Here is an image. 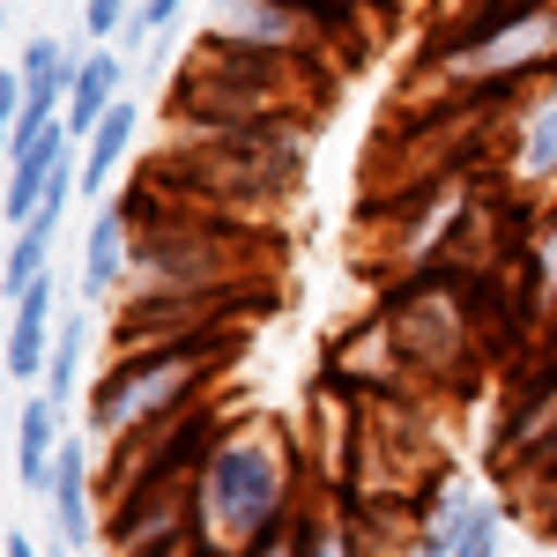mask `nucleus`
Returning a JSON list of instances; mask_svg holds the SVG:
<instances>
[{
    "instance_id": "10",
    "label": "nucleus",
    "mask_w": 557,
    "mask_h": 557,
    "mask_svg": "<svg viewBox=\"0 0 557 557\" xmlns=\"http://www.w3.org/2000/svg\"><path fill=\"white\" fill-rule=\"evenodd\" d=\"M290 535H298V557H380V543H364V528H357V506L327 498L320 483H312V498H305Z\"/></svg>"
},
{
    "instance_id": "1",
    "label": "nucleus",
    "mask_w": 557,
    "mask_h": 557,
    "mask_svg": "<svg viewBox=\"0 0 557 557\" xmlns=\"http://www.w3.org/2000/svg\"><path fill=\"white\" fill-rule=\"evenodd\" d=\"M305 498H312V469L298 461L290 431L268 417L223 424V438L194 475V543H209L215 557H238L268 543L275 528H290Z\"/></svg>"
},
{
    "instance_id": "6",
    "label": "nucleus",
    "mask_w": 557,
    "mask_h": 557,
    "mask_svg": "<svg viewBox=\"0 0 557 557\" xmlns=\"http://www.w3.org/2000/svg\"><path fill=\"white\" fill-rule=\"evenodd\" d=\"M75 45L60 38H30L23 52H15V75H23V120H15V134L45 127V120H67V89H75ZM8 134V141H15Z\"/></svg>"
},
{
    "instance_id": "12",
    "label": "nucleus",
    "mask_w": 557,
    "mask_h": 557,
    "mask_svg": "<svg viewBox=\"0 0 557 557\" xmlns=\"http://www.w3.org/2000/svg\"><path fill=\"white\" fill-rule=\"evenodd\" d=\"M83 364H89V312H75V320H60V335H52V364H45V394H52L60 409H75V394H83Z\"/></svg>"
},
{
    "instance_id": "16",
    "label": "nucleus",
    "mask_w": 557,
    "mask_h": 557,
    "mask_svg": "<svg viewBox=\"0 0 557 557\" xmlns=\"http://www.w3.org/2000/svg\"><path fill=\"white\" fill-rule=\"evenodd\" d=\"M290 528H298V520H290ZM290 528H275L268 543H253V550H238V557H298V535H290Z\"/></svg>"
},
{
    "instance_id": "9",
    "label": "nucleus",
    "mask_w": 557,
    "mask_h": 557,
    "mask_svg": "<svg viewBox=\"0 0 557 557\" xmlns=\"http://www.w3.org/2000/svg\"><path fill=\"white\" fill-rule=\"evenodd\" d=\"M120 97H127V60H120V45H83L75 89H67V127H75V141H89L97 120H104Z\"/></svg>"
},
{
    "instance_id": "15",
    "label": "nucleus",
    "mask_w": 557,
    "mask_h": 557,
    "mask_svg": "<svg viewBox=\"0 0 557 557\" xmlns=\"http://www.w3.org/2000/svg\"><path fill=\"white\" fill-rule=\"evenodd\" d=\"M75 15H83V38H89V45H120V30H127V15H134V0H83Z\"/></svg>"
},
{
    "instance_id": "3",
    "label": "nucleus",
    "mask_w": 557,
    "mask_h": 557,
    "mask_svg": "<svg viewBox=\"0 0 557 557\" xmlns=\"http://www.w3.org/2000/svg\"><path fill=\"white\" fill-rule=\"evenodd\" d=\"M461 298H469V283L454 268H417L409 283H394L380 298L386 327H394V343L409 357V380L446 386L454 372L475 364V327H469L475 305H461Z\"/></svg>"
},
{
    "instance_id": "13",
    "label": "nucleus",
    "mask_w": 557,
    "mask_h": 557,
    "mask_svg": "<svg viewBox=\"0 0 557 557\" xmlns=\"http://www.w3.org/2000/svg\"><path fill=\"white\" fill-rule=\"evenodd\" d=\"M520 172L528 178H557V89L520 120Z\"/></svg>"
},
{
    "instance_id": "5",
    "label": "nucleus",
    "mask_w": 557,
    "mask_h": 557,
    "mask_svg": "<svg viewBox=\"0 0 557 557\" xmlns=\"http://www.w3.org/2000/svg\"><path fill=\"white\" fill-rule=\"evenodd\" d=\"M60 424H67V409L45 394V386H23V401H15V417H8V446H15V491H30L45 498L52 491V469H60Z\"/></svg>"
},
{
    "instance_id": "7",
    "label": "nucleus",
    "mask_w": 557,
    "mask_h": 557,
    "mask_svg": "<svg viewBox=\"0 0 557 557\" xmlns=\"http://www.w3.org/2000/svg\"><path fill=\"white\" fill-rule=\"evenodd\" d=\"M52 275H38L23 298H8V357L0 372L8 386H45V364H52Z\"/></svg>"
},
{
    "instance_id": "8",
    "label": "nucleus",
    "mask_w": 557,
    "mask_h": 557,
    "mask_svg": "<svg viewBox=\"0 0 557 557\" xmlns=\"http://www.w3.org/2000/svg\"><path fill=\"white\" fill-rule=\"evenodd\" d=\"M127 268H134V215L127 201H97L83 238V298H112Z\"/></svg>"
},
{
    "instance_id": "11",
    "label": "nucleus",
    "mask_w": 557,
    "mask_h": 557,
    "mask_svg": "<svg viewBox=\"0 0 557 557\" xmlns=\"http://www.w3.org/2000/svg\"><path fill=\"white\" fill-rule=\"evenodd\" d=\"M134 134H141V104H134V97H120V104L97 120V134L83 141V164H75V178H83V201H104V194H112L120 164L134 157Z\"/></svg>"
},
{
    "instance_id": "4",
    "label": "nucleus",
    "mask_w": 557,
    "mask_h": 557,
    "mask_svg": "<svg viewBox=\"0 0 557 557\" xmlns=\"http://www.w3.org/2000/svg\"><path fill=\"white\" fill-rule=\"evenodd\" d=\"M45 520H52L67 557H89L104 543V454L89 438L60 446V469H52V491H45Z\"/></svg>"
},
{
    "instance_id": "17",
    "label": "nucleus",
    "mask_w": 557,
    "mask_h": 557,
    "mask_svg": "<svg viewBox=\"0 0 557 557\" xmlns=\"http://www.w3.org/2000/svg\"><path fill=\"white\" fill-rule=\"evenodd\" d=\"M0 557H45V550L23 535V528H8V535H0Z\"/></svg>"
},
{
    "instance_id": "14",
    "label": "nucleus",
    "mask_w": 557,
    "mask_h": 557,
    "mask_svg": "<svg viewBox=\"0 0 557 557\" xmlns=\"http://www.w3.org/2000/svg\"><path fill=\"white\" fill-rule=\"evenodd\" d=\"M194 0H134V15H127V30H120V45H149V38H164L178 15H186Z\"/></svg>"
},
{
    "instance_id": "2",
    "label": "nucleus",
    "mask_w": 557,
    "mask_h": 557,
    "mask_svg": "<svg viewBox=\"0 0 557 557\" xmlns=\"http://www.w3.org/2000/svg\"><path fill=\"white\" fill-rule=\"evenodd\" d=\"M223 372V343L209 327L201 335H172V343H141V349H112L104 380L89 386V438L97 446H127L149 438L172 417H186L201 401V386Z\"/></svg>"
}]
</instances>
